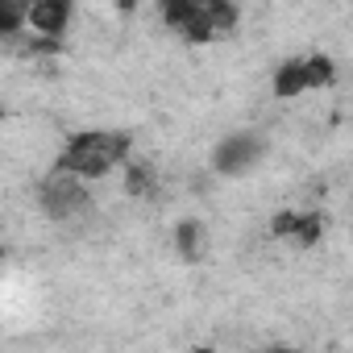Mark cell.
<instances>
[{"label": "cell", "instance_id": "1", "mask_svg": "<svg viewBox=\"0 0 353 353\" xmlns=\"http://www.w3.org/2000/svg\"><path fill=\"white\" fill-rule=\"evenodd\" d=\"M129 133H117V129H92V133H75L63 154L54 158V170L71 174L79 183H92V179H104L117 166L129 162Z\"/></svg>", "mask_w": 353, "mask_h": 353}, {"label": "cell", "instance_id": "2", "mask_svg": "<svg viewBox=\"0 0 353 353\" xmlns=\"http://www.w3.org/2000/svg\"><path fill=\"white\" fill-rule=\"evenodd\" d=\"M38 200H42V212L50 221H71L88 208V188L79 179H71V174H63V170H50L38 188Z\"/></svg>", "mask_w": 353, "mask_h": 353}, {"label": "cell", "instance_id": "3", "mask_svg": "<svg viewBox=\"0 0 353 353\" xmlns=\"http://www.w3.org/2000/svg\"><path fill=\"white\" fill-rule=\"evenodd\" d=\"M258 158H262V137H254V133H229V137L216 145V154H212V162H216L221 174H241V170H250Z\"/></svg>", "mask_w": 353, "mask_h": 353}, {"label": "cell", "instance_id": "4", "mask_svg": "<svg viewBox=\"0 0 353 353\" xmlns=\"http://www.w3.org/2000/svg\"><path fill=\"white\" fill-rule=\"evenodd\" d=\"M71 26V5L67 0H34V5H26V30L34 38H63Z\"/></svg>", "mask_w": 353, "mask_h": 353}, {"label": "cell", "instance_id": "5", "mask_svg": "<svg viewBox=\"0 0 353 353\" xmlns=\"http://www.w3.org/2000/svg\"><path fill=\"white\" fill-rule=\"evenodd\" d=\"M121 170H125V196H133V200H154V192H158L154 166H145V162H125Z\"/></svg>", "mask_w": 353, "mask_h": 353}, {"label": "cell", "instance_id": "6", "mask_svg": "<svg viewBox=\"0 0 353 353\" xmlns=\"http://www.w3.org/2000/svg\"><path fill=\"white\" fill-rule=\"evenodd\" d=\"M307 92V75H303V59H287L279 71H274V96L279 100H295Z\"/></svg>", "mask_w": 353, "mask_h": 353}, {"label": "cell", "instance_id": "7", "mask_svg": "<svg viewBox=\"0 0 353 353\" xmlns=\"http://www.w3.org/2000/svg\"><path fill=\"white\" fill-rule=\"evenodd\" d=\"M174 250H179L183 262H200L204 258V225L200 221H183L174 229Z\"/></svg>", "mask_w": 353, "mask_h": 353}, {"label": "cell", "instance_id": "8", "mask_svg": "<svg viewBox=\"0 0 353 353\" xmlns=\"http://www.w3.org/2000/svg\"><path fill=\"white\" fill-rule=\"evenodd\" d=\"M328 233V221L320 216V212H299V221H295V229H291V245H299V250H307V245H320V237Z\"/></svg>", "mask_w": 353, "mask_h": 353}, {"label": "cell", "instance_id": "9", "mask_svg": "<svg viewBox=\"0 0 353 353\" xmlns=\"http://www.w3.org/2000/svg\"><path fill=\"white\" fill-rule=\"evenodd\" d=\"M196 13H200V0H166V5H162V21H166L174 34H183Z\"/></svg>", "mask_w": 353, "mask_h": 353}, {"label": "cell", "instance_id": "10", "mask_svg": "<svg viewBox=\"0 0 353 353\" xmlns=\"http://www.w3.org/2000/svg\"><path fill=\"white\" fill-rule=\"evenodd\" d=\"M303 75H307V92H316V88H328L336 79V67H332L328 54H307L303 59Z\"/></svg>", "mask_w": 353, "mask_h": 353}, {"label": "cell", "instance_id": "11", "mask_svg": "<svg viewBox=\"0 0 353 353\" xmlns=\"http://www.w3.org/2000/svg\"><path fill=\"white\" fill-rule=\"evenodd\" d=\"M21 30H26V5L21 0H0V42L21 38Z\"/></svg>", "mask_w": 353, "mask_h": 353}, {"label": "cell", "instance_id": "12", "mask_svg": "<svg viewBox=\"0 0 353 353\" xmlns=\"http://www.w3.org/2000/svg\"><path fill=\"white\" fill-rule=\"evenodd\" d=\"M295 221H299V212H274V221H270V233L274 237H291V229H295Z\"/></svg>", "mask_w": 353, "mask_h": 353}, {"label": "cell", "instance_id": "13", "mask_svg": "<svg viewBox=\"0 0 353 353\" xmlns=\"http://www.w3.org/2000/svg\"><path fill=\"white\" fill-rule=\"evenodd\" d=\"M266 353H299V349H295V345H270Z\"/></svg>", "mask_w": 353, "mask_h": 353}, {"label": "cell", "instance_id": "14", "mask_svg": "<svg viewBox=\"0 0 353 353\" xmlns=\"http://www.w3.org/2000/svg\"><path fill=\"white\" fill-rule=\"evenodd\" d=\"M0 121H5V104H0Z\"/></svg>", "mask_w": 353, "mask_h": 353}]
</instances>
